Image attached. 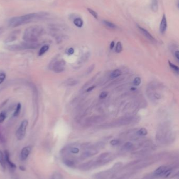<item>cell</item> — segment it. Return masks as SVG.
Here are the masks:
<instances>
[{
	"label": "cell",
	"mask_w": 179,
	"mask_h": 179,
	"mask_svg": "<svg viewBox=\"0 0 179 179\" xmlns=\"http://www.w3.org/2000/svg\"><path fill=\"white\" fill-rule=\"evenodd\" d=\"M49 49V46L48 45H44L41 48L40 50V51L38 53V55L40 56H41L44 55L45 52H47L48 50Z\"/></svg>",
	"instance_id": "obj_21"
},
{
	"label": "cell",
	"mask_w": 179,
	"mask_h": 179,
	"mask_svg": "<svg viewBox=\"0 0 179 179\" xmlns=\"http://www.w3.org/2000/svg\"><path fill=\"white\" fill-rule=\"evenodd\" d=\"M136 90V89H135V88H134H134H131V91H134V90Z\"/></svg>",
	"instance_id": "obj_42"
},
{
	"label": "cell",
	"mask_w": 179,
	"mask_h": 179,
	"mask_svg": "<svg viewBox=\"0 0 179 179\" xmlns=\"http://www.w3.org/2000/svg\"><path fill=\"white\" fill-rule=\"evenodd\" d=\"M74 53V49L73 48H70L67 50V54L68 55H72Z\"/></svg>",
	"instance_id": "obj_36"
},
{
	"label": "cell",
	"mask_w": 179,
	"mask_h": 179,
	"mask_svg": "<svg viewBox=\"0 0 179 179\" xmlns=\"http://www.w3.org/2000/svg\"><path fill=\"white\" fill-rule=\"evenodd\" d=\"M70 152L73 154H77L80 152V149L77 147H72L70 149Z\"/></svg>",
	"instance_id": "obj_28"
},
{
	"label": "cell",
	"mask_w": 179,
	"mask_h": 179,
	"mask_svg": "<svg viewBox=\"0 0 179 179\" xmlns=\"http://www.w3.org/2000/svg\"><path fill=\"white\" fill-rule=\"evenodd\" d=\"M44 32L43 28L40 26H31L25 30L23 39L26 42H36L38 38L43 34Z\"/></svg>",
	"instance_id": "obj_2"
},
{
	"label": "cell",
	"mask_w": 179,
	"mask_h": 179,
	"mask_svg": "<svg viewBox=\"0 0 179 179\" xmlns=\"http://www.w3.org/2000/svg\"><path fill=\"white\" fill-rule=\"evenodd\" d=\"M47 15V13L44 12L34 13L21 16L14 17L9 20V25L11 27H16L21 25L35 21L36 20L42 19Z\"/></svg>",
	"instance_id": "obj_1"
},
{
	"label": "cell",
	"mask_w": 179,
	"mask_h": 179,
	"mask_svg": "<svg viewBox=\"0 0 179 179\" xmlns=\"http://www.w3.org/2000/svg\"><path fill=\"white\" fill-rule=\"evenodd\" d=\"M148 134V130L145 128H141L139 129L137 132V134L140 136H144L147 135Z\"/></svg>",
	"instance_id": "obj_20"
},
{
	"label": "cell",
	"mask_w": 179,
	"mask_h": 179,
	"mask_svg": "<svg viewBox=\"0 0 179 179\" xmlns=\"http://www.w3.org/2000/svg\"><path fill=\"white\" fill-rule=\"evenodd\" d=\"M87 10L88 11V12L90 13V14H91V15H92V16L94 17V18H98V14H97V12H95L94 11L92 10V9H90V8H88Z\"/></svg>",
	"instance_id": "obj_27"
},
{
	"label": "cell",
	"mask_w": 179,
	"mask_h": 179,
	"mask_svg": "<svg viewBox=\"0 0 179 179\" xmlns=\"http://www.w3.org/2000/svg\"><path fill=\"white\" fill-rule=\"evenodd\" d=\"M74 24L77 27L81 28L83 26L84 22L82 18H78L74 20Z\"/></svg>",
	"instance_id": "obj_16"
},
{
	"label": "cell",
	"mask_w": 179,
	"mask_h": 179,
	"mask_svg": "<svg viewBox=\"0 0 179 179\" xmlns=\"http://www.w3.org/2000/svg\"><path fill=\"white\" fill-rule=\"evenodd\" d=\"M4 158H5V162L8 164V166L11 169H15L16 168V166L11 160H10V156L9 152L7 150L4 152Z\"/></svg>",
	"instance_id": "obj_9"
},
{
	"label": "cell",
	"mask_w": 179,
	"mask_h": 179,
	"mask_svg": "<svg viewBox=\"0 0 179 179\" xmlns=\"http://www.w3.org/2000/svg\"><path fill=\"white\" fill-rule=\"evenodd\" d=\"M168 62H169V65L170 67L172 69L178 74L179 71V68L176 65H174L173 63H172V62H170V61H169Z\"/></svg>",
	"instance_id": "obj_24"
},
{
	"label": "cell",
	"mask_w": 179,
	"mask_h": 179,
	"mask_svg": "<svg viewBox=\"0 0 179 179\" xmlns=\"http://www.w3.org/2000/svg\"><path fill=\"white\" fill-rule=\"evenodd\" d=\"M0 165L4 169H5L6 167V162H5L4 155L3 154L2 152L0 150Z\"/></svg>",
	"instance_id": "obj_17"
},
{
	"label": "cell",
	"mask_w": 179,
	"mask_h": 179,
	"mask_svg": "<svg viewBox=\"0 0 179 179\" xmlns=\"http://www.w3.org/2000/svg\"><path fill=\"white\" fill-rule=\"evenodd\" d=\"M167 26L168 25H167V18H166L165 14H163L162 18L161 21L160 25V32L162 34H164V32H166Z\"/></svg>",
	"instance_id": "obj_10"
},
{
	"label": "cell",
	"mask_w": 179,
	"mask_h": 179,
	"mask_svg": "<svg viewBox=\"0 0 179 179\" xmlns=\"http://www.w3.org/2000/svg\"><path fill=\"white\" fill-rule=\"evenodd\" d=\"M151 8L154 12H156L158 10V0H151Z\"/></svg>",
	"instance_id": "obj_15"
},
{
	"label": "cell",
	"mask_w": 179,
	"mask_h": 179,
	"mask_svg": "<svg viewBox=\"0 0 179 179\" xmlns=\"http://www.w3.org/2000/svg\"><path fill=\"white\" fill-rule=\"evenodd\" d=\"M94 68H95V66H94V64H93L91 66H90V67L88 68V69L87 70V71H86V75H89L90 73L92 72L93 70L94 69Z\"/></svg>",
	"instance_id": "obj_30"
},
{
	"label": "cell",
	"mask_w": 179,
	"mask_h": 179,
	"mask_svg": "<svg viewBox=\"0 0 179 179\" xmlns=\"http://www.w3.org/2000/svg\"><path fill=\"white\" fill-rule=\"evenodd\" d=\"M65 65L66 62L64 60H58L53 66V70L56 73H61L64 71Z\"/></svg>",
	"instance_id": "obj_5"
},
{
	"label": "cell",
	"mask_w": 179,
	"mask_h": 179,
	"mask_svg": "<svg viewBox=\"0 0 179 179\" xmlns=\"http://www.w3.org/2000/svg\"><path fill=\"white\" fill-rule=\"evenodd\" d=\"M64 163L67 167H70V168L75 166V162L72 159H64Z\"/></svg>",
	"instance_id": "obj_18"
},
{
	"label": "cell",
	"mask_w": 179,
	"mask_h": 179,
	"mask_svg": "<svg viewBox=\"0 0 179 179\" xmlns=\"http://www.w3.org/2000/svg\"><path fill=\"white\" fill-rule=\"evenodd\" d=\"M141 82V80L140 77H136L134 78V81H133V83L135 86H138L140 85Z\"/></svg>",
	"instance_id": "obj_26"
},
{
	"label": "cell",
	"mask_w": 179,
	"mask_h": 179,
	"mask_svg": "<svg viewBox=\"0 0 179 179\" xmlns=\"http://www.w3.org/2000/svg\"><path fill=\"white\" fill-rule=\"evenodd\" d=\"M89 57H90V55L88 56L87 54H86V55L82 56V59L80 60V61H82V62H84V61H85L86 60H87L88 59V58Z\"/></svg>",
	"instance_id": "obj_35"
},
{
	"label": "cell",
	"mask_w": 179,
	"mask_h": 179,
	"mask_svg": "<svg viewBox=\"0 0 179 179\" xmlns=\"http://www.w3.org/2000/svg\"><path fill=\"white\" fill-rule=\"evenodd\" d=\"M174 56H175V57L176 58L177 60H179V50H177L175 51L174 52Z\"/></svg>",
	"instance_id": "obj_38"
},
{
	"label": "cell",
	"mask_w": 179,
	"mask_h": 179,
	"mask_svg": "<svg viewBox=\"0 0 179 179\" xmlns=\"http://www.w3.org/2000/svg\"><path fill=\"white\" fill-rule=\"evenodd\" d=\"M6 78V75L4 73H0V85L2 84L3 81H4Z\"/></svg>",
	"instance_id": "obj_31"
},
{
	"label": "cell",
	"mask_w": 179,
	"mask_h": 179,
	"mask_svg": "<svg viewBox=\"0 0 179 179\" xmlns=\"http://www.w3.org/2000/svg\"><path fill=\"white\" fill-rule=\"evenodd\" d=\"M16 39V37L15 36L12 35L10 37H9L6 40V42H11L15 40Z\"/></svg>",
	"instance_id": "obj_32"
},
{
	"label": "cell",
	"mask_w": 179,
	"mask_h": 179,
	"mask_svg": "<svg viewBox=\"0 0 179 179\" xmlns=\"http://www.w3.org/2000/svg\"><path fill=\"white\" fill-rule=\"evenodd\" d=\"M21 105L20 103H18V105L16 106V109H15V112H14V115H13V116H14V117L18 116V115H19L20 111H21Z\"/></svg>",
	"instance_id": "obj_25"
},
{
	"label": "cell",
	"mask_w": 179,
	"mask_h": 179,
	"mask_svg": "<svg viewBox=\"0 0 179 179\" xmlns=\"http://www.w3.org/2000/svg\"><path fill=\"white\" fill-rule=\"evenodd\" d=\"M32 150V148L27 146L23 148L20 154V159L22 161H24L28 158Z\"/></svg>",
	"instance_id": "obj_7"
},
{
	"label": "cell",
	"mask_w": 179,
	"mask_h": 179,
	"mask_svg": "<svg viewBox=\"0 0 179 179\" xmlns=\"http://www.w3.org/2000/svg\"><path fill=\"white\" fill-rule=\"evenodd\" d=\"M137 27L138 28V29L140 31L142 32V34L144 35L146 37L148 38V39L150 40V41L154 42L156 41V40L154 39V38L152 36L151 34L147 30L144 29V28L142 27L141 26H140L139 25L137 26Z\"/></svg>",
	"instance_id": "obj_8"
},
{
	"label": "cell",
	"mask_w": 179,
	"mask_h": 179,
	"mask_svg": "<svg viewBox=\"0 0 179 179\" xmlns=\"http://www.w3.org/2000/svg\"><path fill=\"white\" fill-rule=\"evenodd\" d=\"M19 168H20V170H21V171H25V167H24L23 166H20Z\"/></svg>",
	"instance_id": "obj_40"
},
{
	"label": "cell",
	"mask_w": 179,
	"mask_h": 179,
	"mask_svg": "<svg viewBox=\"0 0 179 179\" xmlns=\"http://www.w3.org/2000/svg\"><path fill=\"white\" fill-rule=\"evenodd\" d=\"M114 45H115V43H114V41H112L110 43V49H112L114 47Z\"/></svg>",
	"instance_id": "obj_39"
},
{
	"label": "cell",
	"mask_w": 179,
	"mask_h": 179,
	"mask_svg": "<svg viewBox=\"0 0 179 179\" xmlns=\"http://www.w3.org/2000/svg\"><path fill=\"white\" fill-rule=\"evenodd\" d=\"M122 46L121 44V42H117V45H116V49H115V51L116 52L118 53V54H119L120 52L122 51Z\"/></svg>",
	"instance_id": "obj_23"
},
{
	"label": "cell",
	"mask_w": 179,
	"mask_h": 179,
	"mask_svg": "<svg viewBox=\"0 0 179 179\" xmlns=\"http://www.w3.org/2000/svg\"><path fill=\"white\" fill-rule=\"evenodd\" d=\"M102 22L104 24V25L106 26H107V27L109 28H111V29H115L117 27L114 24L110 22H109L108 20H103Z\"/></svg>",
	"instance_id": "obj_19"
},
{
	"label": "cell",
	"mask_w": 179,
	"mask_h": 179,
	"mask_svg": "<svg viewBox=\"0 0 179 179\" xmlns=\"http://www.w3.org/2000/svg\"><path fill=\"white\" fill-rule=\"evenodd\" d=\"M112 159V154L109 152H104L100 156L97 161H94V165H100L110 161Z\"/></svg>",
	"instance_id": "obj_4"
},
{
	"label": "cell",
	"mask_w": 179,
	"mask_h": 179,
	"mask_svg": "<svg viewBox=\"0 0 179 179\" xmlns=\"http://www.w3.org/2000/svg\"><path fill=\"white\" fill-rule=\"evenodd\" d=\"M5 117H6L5 113H4V112H2L0 114V123L3 122L5 120Z\"/></svg>",
	"instance_id": "obj_34"
},
{
	"label": "cell",
	"mask_w": 179,
	"mask_h": 179,
	"mask_svg": "<svg viewBox=\"0 0 179 179\" xmlns=\"http://www.w3.org/2000/svg\"><path fill=\"white\" fill-rule=\"evenodd\" d=\"M121 75V71L119 69H116L112 71L110 74V77L112 79H114L116 78L119 77Z\"/></svg>",
	"instance_id": "obj_14"
},
{
	"label": "cell",
	"mask_w": 179,
	"mask_h": 179,
	"mask_svg": "<svg viewBox=\"0 0 179 179\" xmlns=\"http://www.w3.org/2000/svg\"><path fill=\"white\" fill-rule=\"evenodd\" d=\"M95 87H96V86H95V85H92V86H91V87H88V88L86 90V92H91L94 89Z\"/></svg>",
	"instance_id": "obj_37"
},
{
	"label": "cell",
	"mask_w": 179,
	"mask_h": 179,
	"mask_svg": "<svg viewBox=\"0 0 179 179\" xmlns=\"http://www.w3.org/2000/svg\"><path fill=\"white\" fill-rule=\"evenodd\" d=\"M51 179H64L62 174L58 172H56L53 174Z\"/></svg>",
	"instance_id": "obj_22"
},
{
	"label": "cell",
	"mask_w": 179,
	"mask_h": 179,
	"mask_svg": "<svg viewBox=\"0 0 179 179\" xmlns=\"http://www.w3.org/2000/svg\"><path fill=\"white\" fill-rule=\"evenodd\" d=\"M94 162H93V161H90L86 163L85 164H82V166L80 167V169H82V170H88L89 169H90L92 167L94 166Z\"/></svg>",
	"instance_id": "obj_12"
},
{
	"label": "cell",
	"mask_w": 179,
	"mask_h": 179,
	"mask_svg": "<svg viewBox=\"0 0 179 179\" xmlns=\"http://www.w3.org/2000/svg\"><path fill=\"white\" fill-rule=\"evenodd\" d=\"M99 151L97 149L94 148H91L86 149L85 152L82 153L81 155V158L82 159H85L89 157H92L95 154L98 153Z\"/></svg>",
	"instance_id": "obj_6"
},
{
	"label": "cell",
	"mask_w": 179,
	"mask_h": 179,
	"mask_svg": "<svg viewBox=\"0 0 179 179\" xmlns=\"http://www.w3.org/2000/svg\"><path fill=\"white\" fill-rule=\"evenodd\" d=\"M134 148V144L131 142H127L122 146V150L124 151H129Z\"/></svg>",
	"instance_id": "obj_13"
},
{
	"label": "cell",
	"mask_w": 179,
	"mask_h": 179,
	"mask_svg": "<svg viewBox=\"0 0 179 179\" xmlns=\"http://www.w3.org/2000/svg\"><path fill=\"white\" fill-rule=\"evenodd\" d=\"M3 30L2 28H0V33L1 34V32H2Z\"/></svg>",
	"instance_id": "obj_41"
},
{
	"label": "cell",
	"mask_w": 179,
	"mask_h": 179,
	"mask_svg": "<svg viewBox=\"0 0 179 179\" xmlns=\"http://www.w3.org/2000/svg\"><path fill=\"white\" fill-rule=\"evenodd\" d=\"M108 94V92H106V91H104V92H102L101 94H100L99 98L101 99H104V98L107 97Z\"/></svg>",
	"instance_id": "obj_33"
},
{
	"label": "cell",
	"mask_w": 179,
	"mask_h": 179,
	"mask_svg": "<svg viewBox=\"0 0 179 179\" xmlns=\"http://www.w3.org/2000/svg\"><path fill=\"white\" fill-rule=\"evenodd\" d=\"M28 123V120L26 119H24L21 122L20 126L16 132V136L18 140H21L25 137Z\"/></svg>",
	"instance_id": "obj_3"
},
{
	"label": "cell",
	"mask_w": 179,
	"mask_h": 179,
	"mask_svg": "<svg viewBox=\"0 0 179 179\" xmlns=\"http://www.w3.org/2000/svg\"><path fill=\"white\" fill-rule=\"evenodd\" d=\"M119 140H118V139H113L112 140H111L110 142V144L113 146H117L118 144H119Z\"/></svg>",
	"instance_id": "obj_29"
},
{
	"label": "cell",
	"mask_w": 179,
	"mask_h": 179,
	"mask_svg": "<svg viewBox=\"0 0 179 179\" xmlns=\"http://www.w3.org/2000/svg\"><path fill=\"white\" fill-rule=\"evenodd\" d=\"M168 168L165 166H162L158 168L153 172L154 176H162L164 175Z\"/></svg>",
	"instance_id": "obj_11"
}]
</instances>
